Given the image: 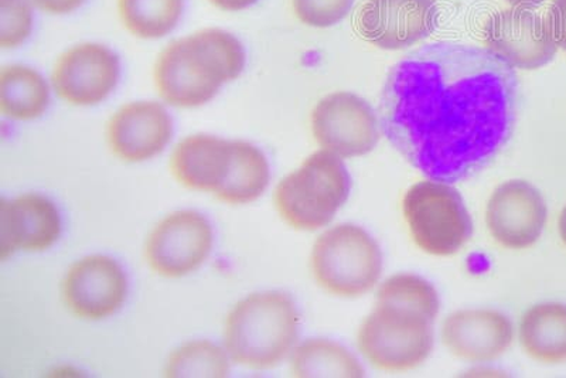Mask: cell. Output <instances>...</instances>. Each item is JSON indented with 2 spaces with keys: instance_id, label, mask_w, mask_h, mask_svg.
Returning a JSON list of instances; mask_svg holds the SVG:
<instances>
[{
  "instance_id": "cell-16",
  "label": "cell",
  "mask_w": 566,
  "mask_h": 378,
  "mask_svg": "<svg viewBox=\"0 0 566 378\" xmlns=\"http://www.w3.org/2000/svg\"><path fill=\"white\" fill-rule=\"evenodd\" d=\"M513 340L514 327L510 317L488 307L453 312L442 326L444 347L467 361L499 359L510 349Z\"/></svg>"
},
{
  "instance_id": "cell-19",
  "label": "cell",
  "mask_w": 566,
  "mask_h": 378,
  "mask_svg": "<svg viewBox=\"0 0 566 378\" xmlns=\"http://www.w3.org/2000/svg\"><path fill=\"white\" fill-rule=\"evenodd\" d=\"M518 339L531 359L544 365L566 361V305L531 306L520 321Z\"/></svg>"
},
{
  "instance_id": "cell-17",
  "label": "cell",
  "mask_w": 566,
  "mask_h": 378,
  "mask_svg": "<svg viewBox=\"0 0 566 378\" xmlns=\"http://www.w3.org/2000/svg\"><path fill=\"white\" fill-rule=\"evenodd\" d=\"M62 234V217L52 200L28 193L0 206V252L2 260L14 251L42 252Z\"/></svg>"
},
{
  "instance_id": "cell-32",
  "label": "cell",
  "mask_w": 566,
  "mask_h": 378,
  "mask_svg": "<svg viewBox=\"0 0 566 378\" xmlns=\"http://www.w3.org/2000/svg\"><path fill=\"white\" fill-rule=\"evenodd\" d=\"M559 234L566 245V208L563 210L559 217Z\"/></svg>"
},
{
  "instance_id": "cell-2",
  "label": "cell",
  "mask_w": 566,
  "mask_h": 378,
  "mask_svg": "<svg viewBox=\"0 0 566 378\" xmlns=\"http://www.w3.org/2000/svg\"><path fill=\"white\" fill-rule=\"evenodd\" d=\"M245 67V50L226 30L203 29L166 45L156 60V90L177 108L209 103L222 84L234 82Z\"/></svg>"
},
{
  "instance_id": "cell-29",
  "label": "cell",
  "mask_w": 566,
  "mask_h": 378,
  "mask_svg": "<svg viewBox=\"0 0 566 378\" xmlns=\"http://www.w3.org/2000/svg\"><path fill=\"white\" fill-rule=\"evenodd\" d=\"M34 7L49 14H67L80 9L85 0H32Z\"/></svg>"
},
{
  "instance_id": "cell-9",
  "label": "cell",
  "mask_w": 566,
  "mask_h": 378,
  "mask_svg": "<svg viewBox=\"0 0 566 378\" xmlns=\"http://www.w3.org/2000/svg\"><path fill=\"white\" fill-rule=\"evenodd\" d=\"M214 233L210 221L197 211H176L151 230L146 241V261L165 279H181L209 259Z\"/></svg>"
},
{
  "instance_id": "cell-3",
  "label": "cell",
  "mask_w": 566,
  "mask_h": 378,
  "mask_svg": "<svg viewBox=\"0 0 566 378\" xmlns=\"http://www.w3.org/2000/svg\"><path fill=\"white\" fill-rule=\"evenodd\" d=\"M300 324V312L290 295L261 292L248 296L227 316L226 349L248 369H272L292 351Z\"/></svg>"
},
{
  "instance_id": "cell-30",
  "label": "cell",
  "mask_w": 566,
  "mask_h": 378,
  "mask_svg": "<svg viewBox=\"0 0 566 378\" xmlns=\"http://www.w3.org/2000/svg\"><path fill=\"white\" fill-rule=\"evenodd\" d=\"M212 7L224 10V12H240L258 2V0H209Z\"/></svg>"
},
{
  "instance_id": "cell-18",
  "label": "cell",
  "mask_w": 566,
  "mask_h": 378,
  "mask_svg": "<svg viewBox=\"0 0 566 378\" xmlns=\"http://www.w3.org/2000/svg\"><path fill=\"white\" fill-rule=\"evenodd\" d=\"M234 140L191 135L176 146L170 171L187 189L217 193L230 174Z\"/></svg>"
},
{
  "instance_id": "cell-23",
  "label": "cell",
  "mask_w": 566,
  "mask_h": 378,
  "mask_svg": "<svg viewBox=\"0 0 566 378\" xmlns=\"http://www.w3.org/2000/svg\"><path fill=\"white\" fill-rule=\"evenodd\" d=\"M185 0H118L124 28L135 38L156 40L174 32L184 14Z\"/></svg>"
},
{
  "instance_id": "cell-27",
  "label": "cell",
  "mask_w": 566,
  "mask_h": 378,
  "mask_svg": "<svg viewBox=\"0 0 566 378\" xmlns=\"http://www.w3.org/2000/svg\"><path fill=\"white\" fill-rule=\"evenodd\" d=\"M354 0H292L293 12L306 27H336L352 12Z\"/></svg>"
},
{
  "instance_id": "cell-5",
  "label": "cell",
  "mask_w": 566,
  "mask_h": 378,
  "mask_svg": "<svg viewBox=\"0 0 566 378\" xmlns=\"http://www.w3.org/2000/svg\"><path fill=\"white\" fill-rule=\"evenodd\" d=\"M433 322L412 307L377 302L358 330L357 346L374 369H417L433 349Z\"/></svg>"
},
{
  "instance_id": "cell-25",
  "label": "cell",
  "mask_w": 566,
  "mask_h": 378,
  "mask_svg": "<svg viewBox=\"0 0 566 378\" xmlns=\"http://www.w3.org/2000/svg\"><path fill=\"white\" fill-rule=\"evenodd\" d=\"M377 302L412 307L432 322L437 319L441 307L438 292L431 282L409 272L389 276L377 292Z\"/></svg>"
},
{
  "instance_id": "cell-15",
  "label": "cell",
  "mask_w": 566,
  "mask_h": 378,
  "mask_svg": "<svg viewBox=\"0 0 566 378\" xmlns=\"http://www.w3.org/2000/svg\"><path fill=\"white\" fill-rule=\"evenodd\" d=\"M174 136V119L154 101L120 107L106 124V144L124 162H145L164 153Z\"/></svg>"
},
{
  "instance_id": "cell-11",
  "label": "cell",
  "mask_w": 566,
  "mask_h": 378,
  "mask_svg": "<svg viewBox=\"0 0 566 378\" xmlns=\"http://www.w3.org/2000/svg\"><path fill=\"white\" fill-rule=\"evenodd\" d=\"M128 279L123 266L109 256L91 255L70 266L62 284L64 305L85 321L113 316L124 306Z\"/></svg>"
},
{
  "instance_id": "cell-21",
  "label": "cell",
  "mask_w": 566,
  "mask_h": 378,
  "mask_svg": "<svg viewBox=\"0 0 566 378\" xmlns=\"http://www.w3.org/2000/svg\"><path fill=\"white\" fill-rule=\"evenodd\" d=\"M270 179V164L262 150L244 140H234L230 174L217 191V199L227 204L251 203L261 198Z\"/></svg>"
},
{
  "instance_id": "cell-26",
  "label": "cell",
  "mask_w": 566,
  "mask_h": 378,
  "mask_svg": "<svg viewBox=\"0 0 566 378\" xmlns=\"http://www.w3.org/2000/svg\"><path fill=\"white\" fill-rule=\"evenodd\" d=\"M33 29V13L27 0H0V45L19 48Z\"/></svg>"
},
{
  "instance_id": "cell-7",
  "label": "cell",
  "mask_w": 566,
  "mask_h": 378,
  "mask_svg": "<svg viewBox=\"0 0 566 378\" xmlns=\"http://www.w3.org/2000/svg\"><path fill=\"white\" fill-rule=\"evenodd\" d=\"M402 210L412 240L429 255L457 254L473 234L462 196L444 181L413 185L403 198Z\"/></svg>"
},
{
  "instance_id": "cell-31",
  "label": "cell",
  "mask_w": 566,
  "mask_h": 378,
  "mask_svg": "<svg viewBox=\"0 0 566 378\" xmlns=\"http://www.w3.org/2000/svg\"><path fill=\"white\" fill-rule=\"evenodd\" d=\"M544 2L545 0H509V3H512L515 8H534Z\"/></svg>"
},
{
  "instance_id": "cell-6",
  "label": "cell",
  "mask_w": 566,
  "mask_h": 378,
  "mask_svg": "<svg viewBox=\"0 0 566 378\" xmlns=\"http://www.w3.org/2000/svg\"><path fill=\"white\" fill-rule=\"evenodd\" d=\"M311 266L317 284L328 294L360 297L380 281L382 254L377 241L361 227L340 224L318 237Z\"/></svg>"
},
{
  "instance_id": "cell-24",
  "label": "cell",
  "mask_w": 566,
  "mask_h": 378,
  "mask_svg": "<svg viewBox=\"0 0 566 378\" xmlns=\"http://www.w3.org/2000/svg\"><path fill=\"white\" fill-rule=\"evenodd\" d=\"M229 359L219 346L209 340L186 343L174 351L166 365V377H227Z\"/></svg>"
},
{
  "instance_id": "cell-4",
  "label": "cell",
  "mask_w": 566,
  "mask_h": 378,
  "mask_svg": "<svg viewBox=\"0 0 566 378\" xmlns=\"http://www.w3.org/2000/svg\"><path fill=\"white\" fill-rule=\"evenodd\" d=\"M350 190V174L340 156L322 149L282 179L275 190V206L293 229L315 231L335 219Z\"/></svg>"
},
{
  "instance_id": "cell-8",
  "label": "cell",
  "mask_w": 566,
  "mask_h": 378,
  "mask_svg": "<svg viewBox=\"0 0 566 378\" xmlns=\"http://www.w3.org/2000/svg\"><path fill=\"white\" fill-rule=\"evenodd\" d=\"M316 143L342 159L370 154L380 140V124L366 99L338 91L318 101L312 113Z\"/></svg>"
},
{
  "instance_id": "cell-28",
  "label": "cell",
  "mask_w": 566,
  "mask_h": 378,
  "mask_svg": "<svg viewBox=\"0 0 566 378\" xmlns=\"http://www.w3.org/2000/svg\"><path fill=\"white\" fill-rule=\"evenodd\" d=\"M547 23L555 43L566 52V0H554L548 10Z\"/></svg>"
},
{
  "instance_id": "cell-10",
  "label": "cell",
  "mask_w": 566,
  "mask_h": 378,
  "mask_svg": "<svg viewBox=\"0 0 566 378\" xmlns=\"http://www.w3.org/2000/svg\"><path fill=\"white\" fill-rule=\"evenodd\" d=\"M120 65L113 50L98 43L74 45L60 55L52 74L55 94L75 107L98 105L118 85Z\"/></svg>"
},
{
  "instance_id": "cell-22",
  "label": "cell",
  "mask_w": 566,
  "mask_h": 378,
  "mask_svg": "<svg viewBox=\"0 0 566 378\" xmlns=\"http://www.w3.org/2000/svg\"><path fill=\"white\" fill-rule=\"evenodd\" d=\"M292 375L301 378L366 376L360 361L347 347L327 339H311L297 346L292 355Z\"/></svg>"
},
{
  "instance_id": "cell-13",
  "label": "cell",
  "mask_w": 566,
  "mask_h": 378,
  "mask_svg": "<svg viewBox=\"0 0 566 378\" xmlns=\"http://www.w3.org/2000/svg\"><path fill=\"white\" fill-rule=\"evenodd\" d=\"M547 214L538 189L525 180H509L493 191L486 224L495 243L509 250H525L537 243Z\"/></svg>"
},
{
  "instance_id": "cell-12",
  "label": "cell",
  "mask_w": 566,
  "mask_h": 378,
  "mask_svg": "<svg viewBox=\"0 0 566 378\" xmlns=\"http://www.w3.org/2000/svg\"><path fill=\"white\" fill-rule=\"evenodd\" d=\"M488 49L513 69L537 70L553 62L558 52L547 23L530 8L494 13L484 24Z\"/></svg>"
},
{
  "instance_id": "cell-20",
  "label": "cell",
  "mask_w": 566,
  "mask_h": 378,
  "mask_svg": "<svg viewBox=\"0 0 566 378\" xmlns=\"http://www.w3.org/2000/svg\"><path fill=\"white\" fill-rule=\"evenodd\" d=\"M50 104V90L42 74L27 65H7L0 72V111L14 120L43 117Z\"/></svg>"
},
{
  "instance_id": "cell-1",
  "label": "cell",
  "mask_w": 566,
  "mask_h": 378,
  "mask_svg": "<svg viewBox=\"0 0 566 378\" xmlns=\"http://www.w3.org/2000/svg\"><path fill=\"white\" fill-rule=\"evenodd\" d=\"M518 95L515 70L492 50L442 40L412 50L389 70L380 126L427 178L458 183L507 146Z\"/></svg>"
},
{
  "instance_id": "cell-14",
  "label": "cell",
  "mask_w": 566,
  "mask_h": 378,
  "mask_svg": "<svg viewBox=\"0 0 566 378\" xmlns=\"http://www.w3.org/2000/svg\"><path fill=\"white\" fill-rule=\"evenodd\" d=\"M438 19L433 0H367L358 30L378 49L402 50L431 36Z\"/></svg>"
}]
</instances>
